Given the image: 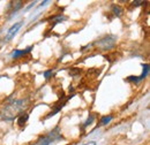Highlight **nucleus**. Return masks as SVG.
I'll return each mask as SVG.
<instances>
[{"instance_id":"1","label":"nucleus","mask_w":150,"mask_h":145,"mask_svg":"<svg viewBox=\"0 0 150 145\" xmlns=\"http://www.w3.org/2000/svg\"><path fill=\"white\" fill-rule=\"evenodd\" d=\"M29 105V99H13L9 100L1 109V118L6 121H12L15 118H18L24 111L27 109Z\"/></svg>"},{"instance_id":"2","label":"nucleus","mask_w":150,"mask_h":145,"mask_svg":"<svg viewBox=\"0 0 150 145\" xmlns=\"http://www.w3.org/2000/svg\"><path fill=\"white\" fill-rule=\"evenodd\" d=\"M62 139H64V136L60 131V128L56 127L50 132H47L46 135L40 136L35 143H33V145H51L59 141H62Z\"/></svg>"},{"instance_id":"3","label":"nucleus","mask_w":150,"mask_h":145,"mask_svg":"<svg viewBox=\"0 0 150 145\" xmlns=\"http://www.w3.org/2000/svg\"><path fill=\"white\" fill-rule=\"evenodd\" d=\"M117 39L118 38L114 35H106V36L102 37L100 39H98L93 45H95L102 52H108V51H111L113 47L115 46Z\"/></svg>"},{"instance_id":"4","label":"nucleus","mask_w":150,"mask_h":145,"mask_svg":"<svg viewBox=\"0 0 150 145\" xmlns=\"http://www.w3.org/2000/svg\"><path fill=\"white\" fill-rule=\"evenodd\" d=\"M75 94L73 93L72 96H68V97H65V96H62V98H59V100L57 101L56 104L53 105V107H52V111L45 116V119H50L51 116H53V115H56L57 113H59L61 109L64 108L65 106H66V104L68 103V100L69 99H72L73 97H74Z\"/></svg>"},{"instance_id":"5","label":"nucleus","mask_w":150,"mask_h":145,"mask_svg":"<svg viewBox=\"0 0 150 145\" xmlns=\"http://www.w3.org/2000/svg\"><path fill=\"white\" fill-rule=\"evenodd\" d=\"M142 74L140 76H128L126 78L127 82H132V83H135V84H139L140 82H142L143 80L147 78V76L149 75V63H142Z\"/></svg>"},{"instance_id":"6","label":"nucleus","mask_w":150,"mask_h":145,"mask_svg":"<svg viewBox=\"0 0 150 145\" xmlns=\"http://www.w3.org/2000/svg\"><path fill=\"white\" fill-rule=\"evenodd\" d=\"M22 24H23V21H21V22H18V23L13 24V25L9 28V30L7 31V34H6V37H5L4 42H5V43H8L9 40H12V39L15 37V35L19 32V30L21 29Z\"/></svg>"},{"instance_id":"7","label":"nucleus","mask_w":150,"mask_h":145,"mask_svg":"<svg viewBox=\"0 0 150 145\" xmlns=\"http://www.w3.org/2000/svg\"><path fill=\"white\" fill-rule=\"evenodd\" d=\"M33 46H29V47H27V49H24V50H14L13 51V53H12V59H20V58H22V56H25V55H28L31 51H33Z\"/></svg>"},{"instance_id":"8","label":"nucleus","mask_w":150,"mask_h":145,"mask_svg":"<svg viewBox=\"0 0 150 145\" xmlns=\"http://www.w3.org/2000/svg\"><path fill=\"white\" fill-rule=\"evenodd\" d=\"M66 16L65 15H61V14H58V15H53V16H51V18H49V21H52V28L57 25L58 23H61V22H64V21H66Z\"/></svg>"},{"instance_id":"9","label":"nucleus","mask_w":150,"mask_h":145,"mask_svg":"<svg viewBox=\"0 0 150 145\" xmlns=\"http://www.w3.org/2000/svg\"><path fill=\"white\" fill-rule=\"evenodd\" d=\"M14 6H8V9H9V15L12 16L15 12H18L19 9L22 8V5H23V1H13L12 2Z\"/></svg>"},{"instance_id":"10","label":"nucleus","mask_w":150,"mask_h":145,"mask_svg":"<svg viewBox=\"0 0 150 145\" xmlns=\"http://www.w3.org/2000/svg\"><path fill=\"white\" fill-rule=\"evenodd\" d=\"M29 120V114L28 113H22L21 115L18 116V120H16V123L19 127H23Z\"/></svg>"},{"instance_id":"11","label":"nucleus","mask_w":150,"mask_h":145,"mask_svg":"<svg viewBox=\"0 0 150 145\" xmlns=\"http://www.w3.org/2000/svg\"><path fill=\"white\" fill-rule=\"evenodd\" d=\"M113 120V115H106V116H102L100 118V121H99V127H103V126H108L111 121Z\"/></svg>"},{"instance_id":"12","label":"nucleus","mask_w":150,"mask_h":145,"mask_svg":"<svg viewBox=\"0 0 150 145\" xmlns=\"http://www.w3.org/2000/svg\"><path fill=\"white\" fill-rule=\"evenodd\" d=\"M94 121H95V116L93 115V114H90V115L88 116V119L86 120V122L82 125V127H81V130H82V131H84V130H86L87 128L89 127V126H91V125H93V122H94Z\"/></svg>"},{"instance_id":"13","label":"nucleus","mask_w":150,"mask_h":145,"mask_svg":"<svg viewBox=\"0 0 150 145\" xmlns=\"http://www.w3.org/2000/svg\"><path fill=\"white\" fill-rule=\"evenodd\" d=\"M111 11H112L113 15H114V16H118V18H120L121 14H122V9H121L120 6H118V5H112V6H111Z\"/></svg>"},{"instance_id":"14","label":"nucleus","mask_w":150,"mask_h":145,"mask_svg":"<svg viewBox=\"0 0 150 145\" xmlns=\"http://www.w3.org/2000/svg\"><path fill=\"white\" fill-rule=\"evenodd\" d=\"M52 75H53V70L52 69H49V70L43 72V76L45 77V80H50L52 77Z\"/></svg>"},{"instance_id":"15","label":"nucleus","mask_w":150,"mask_h":145,"mask_svg":"<svg viewBox=\"0 0 150 145\" xmlns=\"http://www.w3.org/2000/svg\"><path fill=\"white\" fill-rule=\"evenodd\" d=\"M69 75L71 76H76L79 74H81V69H77V68H73V69H69Z\"/></svg>"},{"instance_id":"16","label":"nucleus","mask_w":150,"mask_h":145,"mask_svg":"<svg viewBox=\"0 0 150 145\" xmlns=\"http://www.w3.org/2000/svg\"><path fill=\"white\" fill-rule=\"evenodd\" d=\"M147 2H144V1H133L131 2V6L132 7H140L141 5H146Z\"/></svg>"},{"instance_id":"17","label":"nucleus","mask_w":150,"mask_h":145,"mask_svg":"<svg viewBox=\"0 0 150 145\" xmlns=\"http://www.w3.org/2000/svg\"><path fill=\"white\" fill-rule=\"evenodd\" d=\"M35 5H36V1H34V2H31V4H30V5H29V6L27 7V8H25V11H29V9H30V8H33V7L35 6Z\"/></svg>"},{"instance_id":"18","label":"nucleus","mask_w":150,"mask_h":145,"mask_svg":"<svg viewBox=\"0 0 150 145\" xmlns=\"http://www.w3.org/2000/svg\"><path fill=\"white\" fill-rule=\"evenodd\" d=\"M76 145H96V142H89V143H83V144H76Z\"/></svg>"},{"instance_id":"19","label":"nucleus","mask_w":150,"mask_h":145,"mask_svg":"<svg viewBox=\"0 0 150 145\" xmlns=\"http://www.w3.org/2000/svg\"><path fill=\"white\" fill-rule=\"evenodd\" d=\"M69 92H74V88H73V85H69Z\"/></svg>"},{"instance_id":"20","label":"nucleus","mask_w":150,"mask_h":145,"mask_svg":"<svg viewBox=\"0 0 150 145\" xmlns=\"http://www.w3.org/2000/svg\"><path fill=\"white\" fill-rule=\"evenodd\" d=\"M2 77H4V76H2V75H0V78H2Z\"/></svg>"}]
</instances>
